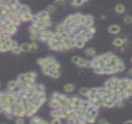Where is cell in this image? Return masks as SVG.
Here are the masks:
<instances>
[{
    "label": "cell",
    "mask_w": 132,
    "mask_h": 124,
    "mask_svg": "<svg viewBox=\"0 0 132 124\" xmlns=\"http://www.w3.org/2000/svg\"><path fill=\"white\" fill-rule=\"evenodd\" d=\"M54 36V33H53L51 31H48V30H42L39 33V40L41 41H49L51 39L53 38Z\"/></svg>",
    "instance_id": "obj_1"
},
{
    "label": "cell",
    "mask_w": 132,
    "mask_h": 124,
    "mask_svg": "<svg viewBox=\"0 0 132 124\" xmlns=\"http://www.w3.org/2000/svg\"><path fill=\"white\" fill-rule=\"evenodd\" d=\"M40 106H41L40 104H39L37 101H35L33 103L30 104V105L29 106L28 109H27V113H26V116H32V115H34V114L37 112V110L39 109Z\"/></svg>",
    "instance_id": "obj_2"
},
{
    "label": "cell",
    "mask_w": 132,
    "mask_h": 124,
    "mask_svg": "<svg viewBox=\"0 0 132 124\" xmlns=\"http://www.w3.org/2000/svg\"><path fill=\"white\" fill-rule=\"evenodd\" d=\"M55 61L54 58L53 57H46V58H39L37 61V63L40 65V67L42 68L47 67L49 64H51L52 62Z\"/></svg>",
    "instance_id": "obj_3"
},
{
    "label": "cell",
    "mask_w": 132,
    "mask_h": 124,
    "mask_svg": "<svg viewBox=\"0 0 132 124\" xmlns=\"http://www.w3.org/2000/svg\"><path fill=\"white\" fill-rule=\"evenodd\" d=\"M50 115L53 117V118H66L67 119L63 109H61V108L54 109L53 111H51Z\"/></svg>",
    "instance_id": "obj_4"
},
{
    "label": "cell",
    "mask_w": 132,
    "mask_h": 124,
    "mask_svg": "<svg viewBox=\"0 0 132 124\" xmlns=\"http://www.w3.org/2000/svg\"><path fill=\"white\" fill-rule=\"evenodd\" d=\"M119 58H117L116 56H114V55H113L110 60H108L107 61H106V64H107V66L108 67H115L117 66V65L118 64V63H119Z\"/></svg>",
    "instance_id": "obj_5"
},
{
    "label": "cell",
    "mask_w": 132,
    "mask_h": 124,
    "mask_svg": "<svg viewBox=\"0 0 132 124\" xmlns=\"http://www.w3.org/2000/svg\"><path fill=\"white\" fill-rule=\"evenodd\" d=\"M107 31L111 34H119L121 31V27L118 25L113 24V25L109 26L107 28Z\"/></svg>",
    "instance_id": "obj_6"
},
{
    "label": "cell",
    "mask_w": 132,
    "mask_h": 124,
    "mask_svg": "<svg viewBox=\"0 0 132 124\" xmlns=\"http://www.w3.org/2000/svg\"><path fill=\"white\" fill-rule=\"evenodd\" d=\"M49 106L50 107L53 109H60L61 108V105H60V101H58L57 99H53V98H52V99L49 101Z\"/></svg>",
    "instance_id": "obj_7"
},
{
    "label": "cell",
    "mask_w": 132,
    "mask_h": 124,
    "mask_svg": "<svg viewBox=\"0 0 132 124\" xmlns=\"http://www.w3.org/2000/svg\"><path fill=\"white\" fill-rule=\"evenodd\" d=\"M16 31H17V26L12 23L7 27V31H6V33L9 34V35H13L16 34Z\"/></svg>",
    "instance_id": "obj_8"
},
{
    "label": "cell",
    "mask_w": 132,
    "mask_h": 124,
    "mask_svg": "<svg viewBox=\"0 0 132 124\" xmlns=\"http://www.w3.org/2000/svg\"><path fill=\"white\" fill-rule=\"evenodd\" d=\"M29 32H30V34H39L41 31V29L39 28L36 23H33L29 27Z\"/></svg>",
    "instance_id": "obj_9"
},
{
    "label": "cell",
    "mask_w": 132,
    "mask_h": 124,
    "mask_svg": "<svg viewBox=\"0 0 132 124\" xmlns=\"http://www.w3.org/2000/svg\"><path fill=\"white\" fill-rule=\"evenodd\" d=\"M132 82V80L129 79H120V86L123 87L124 89H127Z\"/></svg>",
    "instance_id": "obj_10"
},
{
    "label": "cell",
    "mask_w": 132,
    "mask_h": 124,
    "mask_svg": "<svg viewBox=\"0 0 132 124\" xmlns=\"http://www.w3.org/2000/svg\"><path fill=\"white\" fill-rule=\"evenodd\" d=\"M126 40H123V39L121 38H119V37H117L114 39L113 40V44L114 45L115 47H122L124 44V42Z\"/></svg>",
    "instance_id": "obj_11"
},
{
    "label": "cell",
    "mask_w": 132,
    "mask_h": 124,
    "mask_svg": "<svg viewBox=\"0 0 132 124\" xmlns=\"http://www.w3.org/2000/svg\"><path fill=\"white\" fill-rule=\"evenodd\" d=\"M79 67H86V66H90V61H87L84 57H80V61H79L78 64H77Z\"/></svg>",
    "instance_id": "obj_12"
},
{
    "label": "cell",
    "mask_w": 132,
    "mask_h": 124,
    "mask_svg": "<svg viewBox=\"0 0 132 124\" xmlns=\"http://www.w3.org/2000/svg\"><path fill=\"white\" fill-rule=\"evenodd\" d=\"M32 16L30 12H28V13H26V14H22V15H19L20 16V19L22 22H26V21H29V20H32Z\"/></svg>",
    "instance_id": "obj_13"
},
{
    "label": "cell",
    "mask_w": 132,
    "mask_h": 124,
    "mask_svg": "<svg viewBox=\"0 0 132 124\" xmlns=\"http://www.w3.org/2000/svg\"><path fill=\"white\" fill-rule=\"evenodd\" d=\"M87 26L88 27H93V24H94V17L93 16L91 15H87V19H86V22L85 23Z\"/></svg>",
    "instance_id": "obj_14"
},
{
    "label": "cell",
    "mask_w": 132,
    "mask_h": 124,
    "mask_svg": "<svg viewBox=\"0 0 132 124\" xmlns=\"http://www.w3.org/2000/svg\"><path fill=\"white\" fill-rule=\"evenodd\" d=\"M112 68H114L115 71H116V72H119V71H122L124 70L125 66H124V63H123V61H122L120 59V60H119V63H118V64L117 65V66L112 67Z\"/></svg>",
    "instance_id": "obj_15"
},
{
    "label": "cell",
    "mask_w": 132,
    "mask_h": 124,
    "mask_svg": "<svg viewBox=\"0 0 132 124\" xmlns=\"http://www.w3.org/2000/svg\"><path fill=\"white\" fill-rule=\"evenodd\" d=\"M115 12H117V13H119V14H121V13H124L125 12V6L122 4H117L116 6H115Z\"/></svg>",
    "instance_id": "obj_16"
},
{
    "label": "cell",
    "mask_w": 132,
    "mask_h": 124,
    "mask_svg": "<svg viewBox=\"0 0 132 124\" xmlns=\"http://www.w3.org/2000/svg\"><path fill=\"white\" fill-rule=\"evenodd\" d=\"M74 89H75L74 85H73L71 83L66 84L65 85L63 86V90L65 91L66 92H72Z\"/></svg>",
    "instance_id": "obj_17"
},
{
    "label": "cell",
    "mask_w": 132,
    "mask_h": 124,
    "mask_svg": "<svg viewBox=\"0 0 132 124\" xmlns=\"http://www.w3.org/2000/svg\"><path fill=\"white\" fill-rule=\"evenodd\" d=\"M97 92V88H93V89H90V92H89L88 95H87V97L89 99H95V96Z\"/></svg>",
    "instance_id": "obj_18"
},
{
    "label": "cell",
    "mask_w": 132,
    "mask_h": 124,
    "mask_svg": "<svg viewBox=\"0 0 132 124\" xmlns=\"http://www.w3.org/2000/svg\"><path fill=\"white\" fill-rule=\"evenodd\" d=\"M49 76H50L53 78H58L60 76V72L59 70H55V69H51L50 72H49Z\"/></svg>",
    "instance_id": "obj_19"
},
{
    "label": "cell",
    "mask_w": 132,
    "mask_h": 124,
    "mask_svg": "<svg viewBox=\"0 0 132 124\" xmlns=\"http://www.w3.org/2000/svg\"><path fill=\"white\" fill-rule=\"evenodd\" d=\"M52 98H53V99H57L58 101H60V102H61V101H63V99H67V97H66V96H64V95H62V94L56 92V93L53 94Z\"/></svg>",
    "instance_id": "obj_20"
},
{
    "label": "cell",
    "mask_w": 132,
    "mask_h": 124,
    "mask_svg": "<svg viewBox=\"0 0 132 124\" xmlns=\"http://www.w3.org/2000/svg\"><path fill=\"white\" fill-rule=\"evenodd\" d=\"M28 12H30V11H29V8L28 7V6H25V5H21L20 9H19V15L26 14V13H28Z\"/></svg>",
    "instance_id": "obj_21"
},
{
    "label": "cell",
    "mask_w": 132,
    "mask_h": 124,
    "mask_svg": "<svg viewBox=\"0 0 132 124\" xmlns=\"http://www.w3.org/2000/svg\"><path fill=\"white\" fill-rule=\"evenodd\" d=\"M113 56V54L111 53V52H107V53H105L104 54H102L100 55V57H101V59L104 61L105 62L107 61L108 60H110L111 59V57Z\"/></svg>",
    "instance_id": "obj_22"
},
{
    "label": "cell",
    "mask_w": 132,
    "mask_h": 124,
    "mask_svg": "<svg viewBox=\"0 0 132 124\" xmlns=\"http://www.w3.org/2000/svg\"><path fill=\"white\" fill-rule=\"evenodd\" d=\"M37 16H38V17L39 18V19H44V18H48V17H49V12H48L47 10L39 12V13L37 14Z\"/></svg>",
    "instance_id": "obj_23"
},
{
    "label": "cell",
    "mask_w": 132,
    "mask_h": 124,
    "mask_svg": "<svg viewBox=\"0 0 132 124\" xmlns=\"http://www.w3.org/2000/svg\"><path fill=\"white\" fill-rule=\"evenodd\" d=\"M30 123H37V124H42V123H45V124H47L48 123L42 120V119H40L39 117H34L32 118V120H30Z\"/></svg>",
    "instance_id": "obj_24"
},
{
    "label": "cell",
    "mask_w": 132,
    "mask_h": 124,
    "mask_svg": "<svg viewBox=\"0 0 132 124\" xmlns=\"http://www.w3.org/2000/svg\"><path fill=\"white\" fill-rule=\"evenodd\" d=\"M39 20H40L42 23H43L45 28H47V27H50V26H51V21H50V19H49V17L39 19Z\"/></svg>",
    "instance_id": "obj_25"
},
{
    "label": "cell",
    "mask_w": 132,
    "mask_h": 124,
    "mask_svg": "<svg viewBox=\"0 0 132 124\" xmlns=\"http://www.w3.org/2000/svg\"><path fill=\"white\" fill-rule=\"evenodd\" d=\"M20 47L22 49V52H29L30 50V44L23 43L20 45Z\"/></svg>",
    "instance_id": "obj_26"
},
{
    "label": "cell",
    "mask_w": 132,
    "mask_h": 124,
    "mask_svg": "<svg viewBox=\"0 0 132 124\" xmlns=\"http://www.w3.org/2000/svg\"><path fill=\"white\" fill-rule=\"evenodd\" d=\"M85 54L88 55V56H94L95 54H96V51L94 48L92 47H89V48H87L85 50Z\"/></svg>",
    "instance_id": "obj_27"
},
{
    "label": "cell",
    "mask_w": 132,
    "mask_h": 124,
    "mask_svg": "<svg viewBox=\"0 0 132 124\" xmlns=\"http://www.w3.org/2000/svg\"><path fill=\"white\" fill-rule=\"evenodd\" d=\"M113 85H114V82H113V78H111V79L107 80L106 82L104 83V88H106V89H111L113 88Z\"/></svg>",
    "instance_id": "obj_28"
},
{
    "label": "cell",
    "mask_w": 132,
    "mask_h": 124,
    "mask_svg": "<svg viewBox=\"0 0 132 124\" xmlns=\"http://www.w3.org/2000/svg\"><path fill=\"white\" fill-rule=\"evenodd\" d=\"M66 30V26L64 23H62V24H60L58 25L57 27V30H56V32L57 33H60V34H62V33H63Z\"/></svg>",
    "instance_id": "obj_29"
},
{
    "label": "cell",
    "mask_w": 132,
    "mask_h": 124,
    "mask_svg": "<svg viewBox=\"0 0 132 124\" xmlns=\"http://www.w3.org/2000/svg\"><path fill=\"white\" fill-rule=\"evenodd\" d=\"M17 86H18L17 85V81H10L8 83V87L10 90H13Z\"/></svg>",
    "instance_id": "obj_30"
},
{
    "label": "cell",
    "mask_w": 132,
    "mask_h": 124,
    "mask_svg": "<svg viewBox=\"0 0 132 124\" xmlns=\"http://www.w3.org/2000/svg\"><path fill=\"white\" fill-rule=\"evenodd\" d=\"M124 23H126L127 25H129V24H131L132 23V16H130V15H126L124 17Z\"/></svg>",
    "instance_id": "obj_31"
},
{
    "label": "cell",
    "mask_w": 132,
    "mask_h": 124,
    "mask_svg": "<svg viewBox=\"0 0 132 124\" xmlns=\"http://www.w3.org/2000/svg\"><path fill=\"white\" fill-rule=\"evenodd\" d=\"M0 50H1V52L3 53V52H6L9 50H11V48H10V47H9L7 44H0Z\"/></svg>",
    "instance_id": "obj_32"
},
{
    "label": "cell",
    "mask_w": 132,
    "mask_h": 124,
    "mask_svg": "<svg viewBox=\"0 0 132 124\" xmlns=\"http://www.w3.org/2000/svg\"><path fill=\"white\" fill-rule=\"evenodd\" d=\"M38 50V46L35 42H32V43L30 44V50H29V52L31 53H35V52Z\"/></svg>",
    "instance_id": "obj_33"
},
{
    "label": "cell",
    "mask_w": 132,
    "mask_h": 124,
    "mask_svg": "<svg viewBox=\"0 0 132 124\" xmlns=\"http://www.w3.org/2000/svg\"><path fill=\"white\" fill-rule=\"evenodd\" d=\"M26 76L27 79H31V80H36V74L34 72H28L26 74Z\"/></svg>",
    "instance_id": "obj_34"
},
{
    "label": "cell",
    "mask_w": 132,
    "mask_h": 124,
    "mask_svg": "<svg viewBox=\"0 0 132 124\" xmlns=\"http://www.w3.org/2000/svg\"><path fill=\"white\" fill-rule=\"evenodd\" d=\"M89 92H90V89H87V88H86V87H83L80 89V93L82 95V96H87Z\"/></svg>",
    "instance_id": "obj_35"
},
{
    "label": "cell",
    "mask_w": 132,
    "mask_h": 124,
    "mask_svg": "<svg viewBox=\"0 0 132 124\" xmlns=\"http://www.w3.org/2000/svg\"><path fill=\"white\" fill-rule=\"evenodd\" d=\"M36 91L38 92H44L45 87L42 85H36Z\"/></svg>",
    "instance_id": "obj_36"
},
{
    "label": "cell",
    "mask_w": 132,
    "mask_h": 124,
    "mask_svg": "<svg viewBox=\"0 0 132 124\" xmlns=\"http://www.w3.org/2000/svg\"><path fill=\"white\" fill-rule=\"evenodd\" d=\"M85 45V42L82 40H77V44H76V47L77 48H83Z\"/></svg>",
    "instance_id": "obj_37"
},
{
    "label": "cell",
    "mask_w": 132,
    "mask_h": 124,
    "mask_svg": "<svg viewBox=\"0 0 132 124\" xmlns=\"http://www.w3.org/2000/svg\"><path fill=\"white\" fill-rule=\"evenodd\" d=\"M29 38H30V40L35 41L36 40H38V39H39V34H30Z\"/></svg>",
    "instance_id": "obj_38"
},
{
    "label": "cell",
    "mask_w": 132,
    "mask_h": 124,
    "mask_svg": "<svg viewBox=\"0 0 132 124\" xmlns=\"http://www.w3.org/2000/svg\"><path fill=\"white\" fill-rule=\"evenodd\" d=\"M84 2V0H73L72 4L76 6H81Z\"/></svg>",
    "instance_id": "obj_39"
},
{
    "label": "cell",
    "mask_w": 132,
    "mask_h": 124,
    "mask_svg": "<svg viewBox=\"0 0 132 124\" xmlns=\"http://www.w3.org/2000/svg\"><path fill=\"white\" fill-rule=\"evenodd\" d=\"M56 9H57V7H56V6H54V5H49V6H47V10L49 12H53L54 11H56Z\"/></svg>",
    "instance_id": "obj_40"
},
{
    "label": "cell",
    "mask_w": 132,
    "mask_h": 124,
    "mask_svg": "<svg viewBox=\"0 0 132 124\" xmlns=\"http://www.w3.org/2000/svg\"><path fill=\"white\" fill-rule=\"evenodd\" d=\"M12 52L14 54H19L20 53H22V49H21V47H20V46H18V47H15L14 49H12Z\"/></svg>",
    "instance_id": "obj_41"
},
{
    "label": "cell",
    "mask_w": 132,
    "mask_h": 124,
    "mask_svg": "<svg viewBox=\"0 0 132 124\" xmlns=\"http://www.w3.org/2000/svg\"><path fill=\"white\" fill-rule=\"evenodd\" d=\"M26 74H19V77H18V79L17 80H19V81H23V82H26Z\"/></svg>",
    "instance_id": "obj_42"
},
{
    "label": "cell",
    "mask_w": 132,
    "mask_h": 124,
    "mask_svg": "<svg viewBox=\"0 0 132 124\" xmlns=\"http://www.w3.org/2000/svg\"><path fill=\"white\" fill-rule=\"evenodd\" d=\"M80 57H79V56H74V57H72V58H71V61H72L74 64H77L78 62H79V61H80Z\"/></svg>",
    "instance_id": "obj_43"
},
{
    "label": "cell",
    "mask_w": 132,
    "mask_h": 124,
    "mask_svg": "<svg viewBox=\"0 0 132 124\" xmlns=\"http://www.w3.org/2000/svg\"><path fill=\"white\" fill-rule=\"evenodd\" d=\"M61 123H62V121H61L60 118H54L51 121V123H53V124H60Z\"/></svg>",
    "instance_id": "obj_44"
},
{
    "label": "cell",
    "mask_w": 132,
    "mask_h": 124,
    "mask_svg": "<svg viewBox=\"0 0 132 124\" xmlns=\"http://www.w3.org/2000/svg\"><path fill=\"white\" fill-rule=\"evenodd\" d=\"M90 114L91 116L96 117L97 116V114H98V110H97V109H94L93 111H91V112L90 113Z\"/></svg>",
    "instance_id": "obj_45"
},
{
    "label": "cell",
    "mask_w": 132,
    "mask_h": 124,
    "mask_svg": "<svg viewBox=\"0 0 132 124\" xmlns=\"http://www.w3.org/2000/svg\"><path fill=\"white\" fill-rule=\"evenodd\" d=\"M18 4H19V0H10V2L9 3V5H11V6H15Z\"/></svg>",
    "instance_id": "obj_46"
},
{
    "label": "cell",
    "mask_w": 132,
    "mask_h": 124,
    "mask_svg": "<svg viewBox=\"0 0 132 124\" xmlns=\"http://www.w3.org/2000/svg\"><path fill=\"white\" fill-rule=\"evenodd\" d=\"M16 123L17 124H23L25 123V119L23 118H18L16 120Z\"/></svg>",
    "instance_id": "obj_47"
},
{
    "label": "cell",
    "mask_w": 132,
    "mask_h": 124,
    "mask_svg": "<svg viewBox=\"0 0 132 124\" xmlns=\"http://www.w3.org/2000/svg\"><path fill=\"white\" fill-rule=\"evenodd\" d=\"M87 30H88L89 33H90V34H94L95 32H96V30H95V28H94L93 27H89Z\"/></svg>",
    "instance_id": "obj_48"
},
{
    "label": "cell",
    "mask_w": 132,
    "mask_h": 124,
    "mask_svg": "<svg viewBox=\"0 0 132 124\" xmlns=\"http://www.w3.org/2000/svg\"><path fill=\"white\" fill-rule=\"evenodd\" d=\"M18 47V44H17V43H16V41L12 40V44H11V50H12V49H14V48H15V47Z\"/></svg>",
    "instance_id": "obj_49"
},
{
    "label": "cell",
    "mask_w": 132,
    "mask_h": 124,
    "mask_svg": "<svg viewBox=\"0 0 132 124\" xmlns=\"http://www.w3.org/2000/svg\"><path fill=\"white\" fill-rule=\"evenodd\" d=\"M98 123H101V124H102V123H104V124H105V123H106V124H108V123H109L106 119H100V120L98 121Z\"/></svg>",
    "instance_id": "obj_50"
},
{
    "label": "cell",
    "mask_w": 132,
    "mask_h": 124,
    "mask_svg": "<svg viewBox=\"0 0 132 124\" xmlns=\"http://www.w3.org/2000/svg\"><path fill=\"white\" fill-rule=\"evenodd\" d=\"M55 2H57V3H58V4L61 5V4H64V3H65V0H55Z\"/></svg>",
    "instance_id": "obj_51"
},
{
    "label": "cell",
    "mask_w": 132,
    "mask_h": 124,
    "mask_svg": "<svg viewBox=\"0 0 132 124\" xmlns=\"http://www.w3.org/2000/svg\"><path fill=\"white\" fill-rule=\"evenodd\" d=\"M127 99H128V101H129L130 102H131V103H132V94L131 95V96H130L129 97L127 98Z\"/></svg>",
    "instance_id": "obj_52"
},
{
    "label": "cell",
    "mask_w": 132,
    "mask_h": 124,
    "mask_svg": "<svg viewBox=\"0 0 132 124\" xmlns=\"http://www.w3.org/2000/svg\"><path fill=\"white\" fill-rule=\"evenodd\" d=\"M124 123H132V120H127V121H125Z\"/></svg>",
    "instance_id": "obj_53"
},
{
    "label": "cell",
    "mask_w": 132,
    "mask_h": 124,
    "mask_svg": "<svg viewBox=\"0 0 132 124\" xmlns=\"http://www.w3.org/2000/svg\"><path fill=\"white\" fill-rule=\"evenodd\" d=\"M131 61H132V58H131Z\"/></svg>",
    "instance_id": "obj_54"
}]
</instances>
